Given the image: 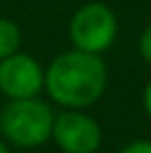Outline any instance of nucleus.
Instances as JSON below:
<instances>
[{"label":"nucleus","instance_id":"obj_1","mask_svg":"<svg viewBox=\"0 0 151 153\" xmlns=\"http://www.w3.org/2000/svg\"><path fill=\"white\" fill-rule=\"evenodd\" d=\"M109 69L102 56L71 49L56 56L45 69V91L62 109L93 107L107 91Z\"/></svg>","mask_w":151,"mask_h":153},{"label":"nucleus","instance_id":"obj_2","mask_svg":"<svg viewBox=\"0 0 151 153\" xmlns=\"http://www.w3.org/2000/svg\"><path fill=\"white\" fill-rule=\"evenodd\" d=\"M56 113L38 98L9 100L0 111V138L20 149H36L51 140Z\"/></svg>","mask_w":151,"mask_h":153},{"label":"nucleus","instance_id":"obj_3","mask_svg":"<svg viewBox=\"0 0 151 153\" xmlns=\"http://www.w3.org/2000/svg\"><path fill=\"white\" fill-rule=\"evenodd\" d=\"M118 18L105 2L82 4L69 20V40L74 49L102 56L116 42Z\"/></svg>","mask_w":151,"mask_h":153},{"label":"nucleus","instance_id":"obj_4","mask_svg":"<svg viewBox=\"0 0 151 153\" xmlns=\"http://www.w3.org/2000/svg\"><path fill=\"white\" fill-rule=\"evenodd\" d=\"M51 140L62 153H96L102 144V129L85 111L65 109L54 120Z\"/></svg>","mask_w":151,"mask_h":153},{"label":"nucleus","instance_id":"obj_5","mask_svg":"<svg viewBox=\"0 0 151 153\" xmlns=\"http://www.w3.org/2000/svg\"><path fill=\"white\" fill-rule=\"evenodd\" d=\"M45 89V69L33 56L18 53L0 60V93L7 100L38 98Z\"/></svg>","mask_w":151,"mask_h":153},{"label":"nucleus","instance_id":"obj_6","mask_svg":"<svg viewBox=\"0 0 151 153\" xmlns=\"http://www.w3.org/2000/svg\"><path fill=\"white\" fill-rule=\"evenodd\" d=\"M22 45V31L9 18H0V60L20 51Z\"/></svg>","mask_w":151,"mask_h":153},{"label":"nucleus","instance_id":"obj_7","mask_svg":"<svg viewBox=\"0 0 151 153\" xmlns=\"http://www.w3.org/2000/svg\"><path fill=\"white\" fill-rule=\"evenodd\" d=\"M138 53L144 62L151 65V22L142 29V33H140V38H138Z\"/></svg>","mask_w":151,"mask_h":153},{"label":"nucleus","instance_id":"obj_8","mask_svg":"<svg viewBox=\"0 0 151 153\" xmlns=\"http://www.w3.org/2000/svg\"><path fill=\"white\" fill-rule=\"evenodd\" d=\"M118 153H151V140H133Z\"/></svg>","mask_w":151,"mask_h":153},{"label":"nucleus","instance_id":"obj_9","mask_svg":"<svg viewBox=\"0 0 151 153\" xmlns=\"http://www.w3.org/2000/svg\"><path fill=\"white\" fill-rule=\"evenodd\" d=\"M142 104H144V111H147V115L151 118V80L147 82V87H144V93H142Z\"/></svg>","mask_w":151,"mask_h":153},{"label":"nucleus","instance_id":"obj_10","mask_svg":"<svg viewBox=\"0 0 151 153\" xmlns=\"http://www.w3.org/2000/svg\"><path fill=\"white\" fill-rule=\"evenodd\" d=\"M0 153H9V146H7V142L2 138H0Z\"/></svg>","mask_w":151,"mask_h":153}]
</instances>
